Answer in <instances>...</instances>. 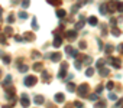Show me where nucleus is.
<instances>
[{
  "label": "nucleus",
  "instance_id": "f257e3e1",
  "mask_svg": "<svg viewBox=\"0 0 123 108\" xmlns=\"http://www.w3.org/2000/svg\"><path fill=\"white\" fill-rule=\"evenodd\" d=\"M88 91H90V86H88L87 84H81V85L78 86V95H80L81 98H86V97L88 95Z\"/></svg>",
  "mask_w": 123,
  "mask_h": 108
},
{
  "label": "nucleus",
  "instance_id": "f03ea898",
  "mask_svg": "<svg viewBox=\"0 0 123 108\" xmlns=\"http://www.w3.org/2000/svg\"><path fill=\"white\" fill-rule=\"evenodd\" d=\"M67 68H68V64L67 62H62L61 64V71L58 72V78L59 79H64L67 76Z\"/></svg>",
  "mask_w": 123,
  "mask_h": 108
},
{
  "label": "nucleus",
  "instance_id": "7ed1b4c3",
  "mask_svg": "<svg viewBox=\"0 0 123 108\" xmlns=\"http://www.w3.org/2000/svg\"><path fill=\"white\" fill-rule=\"evenodd\" d=\"M23 84H25V86H33V85L36 84V76H31V75L25 76Z\"/></svg>",
  "mask_w": 123,
  "mask_h": 108
},
{
  "label": "nucleus",
  "instance_id": "20e7f679",
  "mask_svg": "<svg viewBox=\"0 0 123 108\" xmlns=\"http://www.w3.org/2000/svg\"><path fill=\"white\" fill-rule=\"evenodd\" d=\"M20 104H22V107H23V108H29L31 101H29L28 94H22V97H20Z\"/></svg>",
  "mask_w": 123,
  "mask_h": 108
},
{
  "label": "nucleus",
  "instance_id": "39448f33",
  "mask_svg": "<svg viewBox=\"0 0 123 108\" xmlns=\"http://www.w3.org/2000/svg\"><path fill=\"white\" fill-rule=\"evenodd\" d=\"M109 62H110L116 69H119V68L122 66V61H120L119 58H109Z\"/></svg>",
  "mask_w": 123,
  "mask_h": 108
},
{
  "label": "nucleus",
  "instance_id": "423d86ee",
  "mask_svg": "<svg viewBox=\"0 0 123 108\" xmlns=\"http://www.w3.org/2000/svg\"><path fill=\"white\" fill-rule=\"evenodd\" d=\"M54 35H55V39H54V42H52V46L59 48L61 45H62V38H61L59 35H56V33H54Z\"/></svg>",
  "mask_w": 123,
  "mask_h": 108
},
{
  "label": "nucleus",
  "instance_id": "0eeeda50",
  "mask_svg": "<svg viewBox=\"0 0 123 108\" xmlns=\"http://www.w3.org/2000/svg\"><path fill=\"white\" fill-rule=\"evenodd\" d=\"M54 99H55V102H58V104H61V102H64V99H65V95H64L62 92H58V94H55V97H54Z\"/></svg>",
  "mask_w": 123,
  "mask_h": 108
},
{
  "label": "nucleus",
  "instance_id": "6e6552de",
  "mask_svg": "<svg viewBox=\"0 0 123 108\" xmlns=\"http://www.w3.org/2000/svg\"><path fill=\"white\" fill-rule=\"evenodd\" d=\"M84 25H86V19H84V16H80V20H78V22H77V25H75V30L83 29V27H84Z\"/></svg>",
  "mask_w": 123,
  "mask_h": 108
},
{
  "label": "nucleus",
  "instance_id": "1a4fd4ad",
  "mask_svg": "<svg viewBox=\"0 0 123 108\" xmlns=\"http://www.w3.org/2000/svg\"><path fill=\"white\" fill-rule=\"evenodd\" d=\"M22 39H23V42H32V40L35 39V36H33V33H31V32H28V33H23V36H22Z\"/></svg>",
  "mask_w": 123,
  "mask_h": 108
},
{
  "label": "nucleus",
  "instance_id": "9d476101",
  "mask_svg": "<svg viewBox=\"0 0 123 108\" xmlns=\"http://www.w3.org/2000/svg\"><path fill=\"white\" fill-rule=\"evenodd\" d=\"M49 59L52 61V62H59L61 61V53H49Z\"/></svg>",
  "mask_w": 123,
  "mask_h": 108
},
{
  "label": "nucleus",
  "instance_id": "9b49d317",
  "mask_svg": "<svg viewBox=\"0 0 123 108\" xmlns=\"http://www.w3.org/2000/svg\"><path fill=\"white\" fill-rule=\"evenodd\" d=\"M87 22H88V25H91V26H97V25H98V20H97L96 16H90Z\"/></svg>",
  "mask_w": 123,
  "mask_h": 108
},
{
  "label": "nucleus",
  "instance_id": "f8f14e48",
  "mask_svg": "<svg viewBox=\"0 0 123 108\" xmlns=\"http://www.w3.org/2000/svg\"><path fill=\"white\" fill-rule=\"evenodd\" d=\"M83 65H91V62H93V59H91V56H88V55H86V56H83Z\"/></svg>",
  "mask_w": 123,
  "mask_h": 108
},
{
  "label": "nucleus",
  "instance_id": "ddd939ff",
  "mask_svg": "<svg viewBox=\"0 0 123 108\" xmlns=\"http://www.w3.org/2000/svg\"><path fill=\"white\" fill-rule=\"evenodd\" d=\"M33 102L38 104V105H42V104H43V97H42V95H35Z\"/></svg>",
  "mask_w": 123,
  "mask_h": 108
},
{
  "label": "nucleus",
  "instance_id": "4468645a",
  "mask_svg": "<svg viewBox=\"0 0 123 108\" xmlns=\"http://www.w3.org/2000/svg\"><path fill=\"white\" fill-rule=\"evenodd\" d=\"M56 16H58L59 19H64V17L67 16V12H65L64 9H58V10H56Z\"/></svg>",
  "mask_w": 123,
  "mask_h": 108
},
{
  "label": "nucleus",
  "instance_id": "2eb2a0df",
  "mask_svg": "<svg viewBox=\"0 0 123 108\" xmlns=\"http://www.w3.org/2000/svg\"><path fill=\"white\" fill-rule=\"evenodd\" d=\"M65 35H67L68 39H75V38H77V30H68Z\"/></svg>",
  "mask_w": 123,
  "mask_h": 108
},
{
  "label": "nucleus",
  "instance_id": "dca6fc26",
  "mask_svg": "<svg viewBox=\"0 0 123 108\" xmlns=\"http://www.w3.org/2000/svg\"><path fill=\"white\" fill-rule=\"evenodd\" d=\"M42 72V81L43 82H51V78H49V74L46 71H41Z\"/></svg>",
  "mask_w": 123,
  "mask_h": 108
},
{
  "label": "nucleus",
  "instance_id": "f3484780",
  "mask_svg": "<svg viewBox=\"0 0 123 108\" xmlns=\"http://www.w3.org/2000/svg\"><path fill=\"white\" fill-rule=\"evenodd\" d=\"M10 82H12V75H6V78H5V81L2 82V85H3V86H9Z\"/></svg>",
  "mask_w": 123,
  "mask_h": 108
},
{
  "label": "nucleus",
  "instance_id": "a211bd4d",
  "mask_svg": "<svg viewBox=\"0 0 123 108\" xmlns=\"http://www.w3.org/2000/svg\"><path fill=\"white\" fill-rule=\"evenodd\" d=\"M29 5H31V0H20V6H22V9H28Z\"/></svg>",
  "mask_w": 123,
  "mask_h": 108
},
{
  "label": "nucleus",
  "instance_id": "6ab92c4d",
  "mask_svg": "<svg viewBox=\"0 0 123 108\" xmlns=\"http://www.w3.org/2000/svg\"><path fill=\"white\" fill-rule=\"evenodd\" d=\"M98 71H100V75H101V76H107V75L110 74V71H109L107 68H104V66H103V68H100Z\"/></svg>",
  "mask_w": 123,
  "mask_h": 108
},
{
  "label": "nucleus",
  "instance_id": "aec40b11",
  "mask_svg": "<svg viewBox=\"0 0 123 108\" xmlns=\"http://www.w3.org/2000/svg\"><path fill=\"white\" fill-rule=\"evenodd\" d=\"M116 10L117 12H123V2H117V0H116Z\"/></svg>",
  "mask_w": 123,
  "mask_h": 108
},
{
  "label": "nucleus",
  "instance_id": "412c9836",
  "mask_svg": "<svg viewBox=\"0 0 123 108\" xmlns=\"http://www.w3.org/2000/svg\"><path fill=\"white\" fill-rule=\"evenodd\" d=\"M33 71H36V72H41V71H42V64H41V62H36V64H33Z\"/></svg>",
  "mask_w": 123,
  "mask_h": 108
},
{
  "label": "nucleus",
  "instance_id": "4be33fe9",
  "mask_svg": "<svg viewBox=\"0 0 123 108\" xmlns=\"http://www.w3.org/2000/svg\"><path fill=\"white\" fill-rule=\"evenodd\" d=\"M96 108H107V104H106V101H100V102H97L96 104Z\"/></svg>",
  "mask_w": 123,
  "mask_h": 108
},
{
  "label": "nucleus",
  "instance_id": "5701e85b",
  "mask_svg": "<svg viewBox=\"0 0 123 108\" xmlns=\"http://www.w3.org/2000/svg\"><path fill=\"white\" fill-rule=\"evenodd\" d=\"M28 17H29V16H28V13H26L25 10H23V12H22V10L19 12V19H22V20H25V19H28Z\"/></svg>",
  "mask_w": 123,
  "mask_h": 108
},
{
  "label": "nucleus",
  "instance_id": "b1692460",
  "mask_svg": "<svg viewBox=\"0 0 123 108\" xmlns=\"http://www.w3.org/2000/svg\"><path fill=\"white\" fill-rule=\"evenodd\" d=\"M12 33H13V29H12L10 26H6V27H5V35H6V36H10Z\"/></svg>",
  "mask_w": 123,
  "mask_h": 108
},
{
  "label": "nucleus",
  "instance_id": "393cba45",
  "mask_svg": "<svg viewBox=\"0 0 123 108\" xmlns=\"http://www.w3.org/2000/svg\"><path fill=\"white\" fill-rule=\"evenodd\" d=\"M111 35H113L114 38H119V36H120V32H119V29H117L116 26H114V27L111 29Z\"/></svg>",
  "mask_w": 123,
  "mask_h": 108
},
{
  "label": "nucleus",
  "instance_id": "a878e982",
  "mask_svg": "<svg viewBox=\"0 0 123 108\" xmlns=\"http://www.w3.org/2000/svg\"><path fill=\"white\" fill-rule=\"evenodd\" d=\"M98 12H100L101 15H106V13H107V7H106V5H101L100 9H98Z\"/></svg>",
  "mask_w": 123,
  "mask_h": 108
},
{
  "label": "nucleus",
  "instance_id": "bb28decb",
  "mask_svg": "<svg viewBox=\"0 0 123 108\" xmlns=\"http://www.w3.org/2000/svg\"><path fill=\"white\" fill-rule=\"evenodd\" d=\"M32 29H35V30L39 29V25H38V22H36V17H33V20H32Z\"/></svg>",
  "mask_w": 123,
  "mask_h": 108
},
{
  "label": "nucleus",
  "instance_id": "cd10ccee",
  "mask_svg": "<svg viewBox=\"0 0 123 108\" xmlns=\"http://www.w3.org/2000/svg\"><path fill=\"white\" fill-rule=\"evenodd\" d=\"M74 65H75V69H77V71H80V69L83 68V62H81V61H75Z\"/></svg>",
  "mask_w": 123,
  "mask_h": 108
},
{
  "label": "nucleus",
  "instance_id": "c85d7f7f",
  "mask_svg": "<svg viewBox=\"0 0 123 108\" xmlns=\"http://www.w3.org/2000/svg\"><path fill=\"white\" fill-rule=\"evenodd\" d=\"M93 75H94V69L93 68H88L86 71V76H93Z\"/></svg>",
  "mask_w": 123,
  "mask_h": 108
},
{
  "label": "nucleus",
  "instance_id": "c756f323",
  "mask_svg": "<svg viewBox=\"0 0 123 108\" xmlns=\"http://www.w3.org/2000/svg\"><path fill=\"white\" fill-rule=\"evenodd\" d=\"M67 88H68V92H74V91H75V85H74L73 82H70Z\"/></svg>",
  "mask_w": 123,
  "mask_h": 108
},
{
  "label": "nucleus",
  "instance_id": "7c9ffc66",
  "mask_svg": "<svg viewBox=\"0 0 123 108\" xmlns=\"http://www.w3.org/2000/svg\"><path fill=\"white\" fill-rule=\"evenodd\" d=\"M10 61H12V59H10V56L3 55V64H6V65H7V64H10Z\"/></svg>",
  "mask_w": 123,
  "mask_h": 108
},
{
  "label": "nucleus",
  "instance_id": "2f4dec72",
  "mask_svg": "<svg viewBox=\"0 0 123 108\" xmlns=\"http://www.w3.org/2000/svg\"><path fill=\"white\" fill-rule=\"evenodd\" d=\"M104 64H106V62H104L103 59H98V61H97V65H96V66H97V68L100 69V68H103V66H104Z\"/></svg>",
  "mask_w": 123,
  "mask_h": 108
},
{
  "label": "nucleus",
  "instance_id": "473e14b6",
  "mask_svg": "<svg viewBox=\"0 0 123 108\" xmlns=\"http://www.w3.org/2000/svg\"><path fill=\"white\" fill-rule=\"evenodd\" d=\"M7 22H9V23H13V22H15V15H13V13H10V15L7 16Z\"/></svg>",
  "mask_w": 123,
  "mask_h": 108
},
{
  "label": "nucleus",
  "instance_id": "72a5a7b5",
  "mask_svg": "<svg viewBox=\"0 0 123 108\" xmlns=\"http://www.w3.org/2000/svg\"><path fill=\"white\" fill-rule=\"evenodd\" d=\"M104 50H106V53H110V52L113 50V45H106V48H104Z\"/></svg>",
  "mask_w": 123,
  "mask_h": 108
},
{
  "label": "nucleus",
  "instance_id": "f704fd0d",
  "mask_svg": "<svg viewBox=\"0 0 123 108\" xmlns=\"http://www.w3.org/2000/svg\"><path fill=\"white\" fill-rule=\"evenodd\" d=\"M28 69H29V66H26V65H20V66H19V71H20V72H26Z\"/></svg>",
  "mask_w": 123,
  "mask_h": 108
},
{
  "label": "nucleus",
  "instance_id": "c9c22d12",
  "mask_svg": "<svg viewBox=\"0 0 123 108\" xmlns=\"http://www.w3.org/2000/svg\"><path fill=\"white\" fill-rule=\"evenodd\" d=\"M113 86H114V82H113V81H109V82H107V85H106V88H107V89H113Z\"/></svg>",
  "mask_w": 123,
  "mask_h": 108
},
{
  "label": "nucleus",
  "instance_id": "e433bc0d",
  "mask_svg": "<svg viewBox=\"0 0 123 108\" xmlns=\"http://www.w3.org/2000/svg\"><path fill=\"white\" fill-rule=\"evenodd\" d=\"M88 98H90V101H97V99H98V94H93V95H90Z\"/></svg>",
  "mask_w": 123,
  "mask_h": 108
},
{
  "label": "nucleus",
  "instance_id": "4c0bfd02",
  "mask_svg": "<svg viewBox=\"0 0 123 108\" xmlns=\"http://www.w3.org/2000/svg\"><path fill=\"white\" fill-rule=\"evenodd\" d=\"M109 98H110L111 101H117V95H116V94H113V92H110V94H109Z\"/></svg>",
  "mask_w": 123,
  "mask_h": 108
},
{
  "label": "nucleus",
  "instance_id": "58836bf2",
  "mask_svg": "<svg viewBox=\"0 0 123 108\" xmlns=\"http://www.w3.org/2000/svg\"><path fill=\"white\" fill-rule=\"evenodd\" d=\"M0 43H2V45H6L7 42H6V36L5 35H0Z\"/></svg>",
  "mask_w": 123,
  "mask_h": 108
},
{
  "label": "nucleus",
  "instance_id": "ea45409f",
  "mask_svg": "<svg viewBox=\"0 0 123 108\" xmlns=\"http://www.w3.org/2000/svg\"><path fill=\"white\" fill-rule=\"evenodd\" d=\"M46 2H48L49 5H54V6H56V5H59V0H46Z\"/></svg>",
  "mask_w": 123,
  "mask_h": 108
},
{
  "label": "nucleus",
  "instance_id": "a19ab883",
  "mask_svg": "<svg viewBox=\"0 0 123 108\" xmlns=\"http://www.w3.org/2000/svg\"><path fill=\"white\" fill-rule=\"evenodd\" d=\"M32 58H41V53L38 50H33L32 52Z\"/></svg>",
  "mask_w": 123,
  "mask_h": 108
},
{
  "label": "nucleus",
  "instance_id": "79ce46f5",
  "mask_svg": "<svg viewBox=\"0 0 123 108\" xmlns=\"http://www.w3.org/2000/svg\"><path fill=\"white\" fill-rule=\"evenodd\" d=\"M74 107H75V108H83V102L75 101V102H74Z\"/></svg>",
  "mask_w": 123,
  "mask_h": 108
},
{
  "label": "nucleus",
  "instance_id": "37998d69",
  "mask_svg": "<svg viewBox=\"0 0 123 108\" xmlns=\"http://www.w3.org/2000/svg\"><path fill=\"white\" fill-rule=\"evenodd\" d=\"M15 40H16V42H23V39H22L20 35H16V36H15Z\"/></svg>",
  "mask_w": 123,
  "mask_h": 108
},
{
  "label": "nucleus",
  "instance_id": "c03bdc74",
  "mask_svg": "<svg viewBox=\"0 0 123 108\" xmlns=\"http://www.w3.org/2000/svg\"><path fill=\"white\" fill-rule=\"evenodd\" d=\"M117 50H119V52L122 53V55H123V43H120V45L117 46Z\"/></svg>",
  "mask_w": 123,
  "mask_h": 108
},
{
  "label": "nucleus",
  "instance_id": "a18cd8bd",
  "mask_svg": "<svg viewBox=\"0 0 123 108\" xmlns=\"http://www.w3.org/2000/svg\"><path fill=\"white\" fill-rule=\"evenodd\" d=\"M87 48V43L86 42H80V49H86Z\"/></svg>",
  "mask_w": 123,
  "mask_h": 108
},
{
  "label": "nucleus",
  "instance_id": "49530a36",
  "mask_svg": "<svg viewBox=\"0 0 123 108\" xmlns=\"http://www.w3.org/2000/svg\"><path fill=\"white\" fill-rule=\"evenodd\" d=\"M101 91H103V86H101V85H98V86H97V89H96V94H101Z\"/></svg>",
  "mask_w": 123,
  "mask_h": 108
},
{
  "label": "nucleus",
  "instance_id": "de8ad7c7",
  "mask_svg": "<svg viewBox=\"0 0 123 108\" xmlns=\"http://www.w3.org/2000/svg\"><path fill=\"white\" fill-rule=\"evenodd\" d=\"M77 10H78V5H77V6H73L71 12H73V13H77Z\"/></svg>",
  "mask_w": 123,
  "mask_h": 108
},
{
  "label": "nucleus",
  "instance_id": "09e8293b",
  "mask_svg": "<svg viewBox=\"0 0 123 108\" xmlns=\"http://www.w3.org/2000/svg\"><path fill=\"white\" fill-rule=\"evenodd\" d=\"M67 76H68V78H67V82H68V81H71V79L74 78V75H73V74H68Z\"/></svg>",
  "mask_w": 123,
  "mask_h": 108
},
{
  "label": "nucleus",
  "instance_id": "8fccbe9b",
  "mask_svg": "<svg viewBox=\"0 0 123 108\" xmlns=\"http://www.w3.org/2000/svg\"><path fill=\"white\" fill-rule=\"evenodd\" d=\"M19 2H20V0H10L12 5H16V3H19Z\"/></svg>",
  "mask_w": 123,
  "mask_h": 108
},
{
  "label": "nucleus",
  "instance_id": "3c124183",
  "mask_svg": "<svg viewBox=\"0 0 123 108\" xmlns=\"http://www.w3.org/2000/svg\"><path fill=\"white\" fill-rule=\"evenodd\" d=\"M110 25H114V26H116V19H111V20H110Z\"/></svg>",
  "mask_w": 123,
  "mask_h": 108
},
{
  "label": "nucleus",
  "instance_id": "603ef678",
  "mask_svg": "<svg viewBox=\"0 0 123 108\" xmlns=\"http://www.w3.org/2000/svg\"><path fill=\"white\" fill-rule=\"evenodd\" d=\"M0 58H3V50H0Z\"/></svg>",
  "mask_w": 123,
  "mask_h": 108
},
{
  "label": "nucleus",
  "instance_id": "864d4df0",
  "mask_svg": "<svg viewBox=\"0 0 123 108\" xmlns=\"http://www.w3.org/2000/svg\"><path fill=\"white\" fill-rule=\"evenodd\" d=\"M86 3H93V0H86Z\"/></svg>",
  "mask_w": 123,
  "mask_h": 108
},
{
  "label": "nucleus",
  "instance_id": "5fc2aeb1",
  "mask_svg": "<svg viewBox=\"0 0 123 108\" xmlns=\"http://www.w3.org/2000/svg\"><path fill=\"white\" fill-rule=\"evenodd\" d=\"M3 108H10V107H9V105H5V107H3Z\"/></svg>",
  "mask_w": 123,
  "mask_h": 108
},
{
  "label": "nucleus",
  "instance_id": "6e6d98bb",
  "mask_svg": "<svg viewBox=\"0 0 123 108\" xmlns=\"http://www.w3.org/2000/svg\"><path fill=\"white\" fill-rule=\"evenodd\" d=\"M65 108H73V107H71V105H68V107H65Z\"/></svg>",
  "mask_w": 123,
  "mask_h": 108
},
{
  "label": "nucleus",
  "instance_id": "4d7b16f0",
  "mask_svg": "<svg viewBox=\"0 0 123 108\" xmlns=\"http://www.w3.org/2000/svg\"><path fill=\"white\" fill-rule=\"evenodd\" d=\"M0 75H2V71H0Z\"/></svg>",
  "mask_w": 123,
  "mask_h": 108
},
{
  "label": "nucleus",
  "instance_id": "13d9d810",
  "mask_svg": "<svg viewBox=\"0 0 123 108\" xmlns=\"http://www.w3.org/2000/svg\"><path fill=\"white\" fill-rule=\"evenodd\" d=\"M0 10H2V9H0Z\"/></svg>",
  "mask_w": 123,
  "mask_h": 108
}]
</instances>
